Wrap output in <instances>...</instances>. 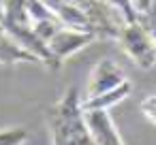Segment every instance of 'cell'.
I'll return each mask as SVG.
<instances>
[{"label": "cell", "mask_w": 156, "mask_h": 145, "mask_svg": "<svg viewBox=\"0 0 156 145\" xmlns=\"http://www.w3.org/2000/svg\"><path fill=\"white\" fill-rule=\"evenodd\" d=\"M28 141V130L24 126L0 128V145H24Z\"/></svg>", "instance_id": "cell-9"}, {"label": "cell", "mask_w": 156, "mask_h": 145, "mask_svg": "<svg viewBox=\"0 0 156 145\" xmlns=\"http://www.w3.org/2000/svg\"><path fill=\"white\" fill-rule=\"evenodd\" d=\"M17 62H32V64H41L39 58H34L30 51H26L20 43H15L5 28L0 26V64H17Z\"/></svg>", "instance_id": "cell-7"}, {"label": "cell", "mask_w": 156, "mask_h": 145, "mask_svg": "<svg viewBox=\"0 0 156 145\" xmlns=\"http://www.w3.org/2000/svg\"><path fill=\"white\" fill-rule=\"evenodd\" d=\"M133 92V83L126 79L122 85L105 92V94H98V96H92V98H81V109L83 111H94V109H111L115 105H120L122 100H126Z\"/></svg>", "instance_id": "cell-6"}, {"label": "cell", "mask_w": 156, "mask_h": 145, "mask_svg": "<svg viewBox=\"0 0 156 145\" xmlns=\"http://www.w3.org/2000/svg\"><path fill=\"white\" fill-rule=\"evenodd\" d=\"M107 5L120 15V19L124 24H133L137 22V9L133 0H107Z\"/></svg>", "instance_id": "cell-8"}, {"label": "cell", "mask_w": 156, "mask_h": 145, "mask_svg": "<svg viewBox=\"0 0 156 145\" xmlns=\"http://www.w3.org/2000/svg\"><path fill=\"white\" fill-rule=\"evenodd\" d=\"M98 41L96 34L92 32H83V30H75V28H66L62 26L60 30H56L49 39H47V49H49V56H51V64H54V71H60L62 64L75 56L77 51L86 49L90 43Z\"/></svg>", "instance_id": "cell-3"}, {"label": "cell", "mask_w": 156, "mask_h": 145, "mask_svg": "<svg viewBox=\"0 0 156 145\" xmlns=\"http://www.w3.org/2000/svg\"><path fill=\"white\" fill-rule=\"evenodd\" d=\"M86 124L90 130V136L94 145H126L113 124V117L109 109H94V111H83Z\"/></svg>", "instance_id": "cell-4"}, {"label": "cell", "mask_w": 156, "mask_h": 145, "mask_svg": "<svg viewBox=\"0 0 156 145\" xmlns=\"http://www.w3.org/2000/svg\"><path fill=\"white\" fill-rule=\"evenodd\" d=\"M115 41L126 58L141 71H152L156 66V41L139 22L122 24Z\"/></svg>", "instance_id": "cell-2"}, {"label": "cell", "mask_w": 156, "mask_h": 145, "mask_svg": "<svg viewBox=\"0 0 156 145\" xmlns=\"http://www.w3.org/2000/svg\"><path fill=\"white\" fill-rule=\"evenodd\" d=\"M139 111H141L143 119H147L152 126H156V94H147L139 102Z\"/></svg>", "instance_id": "cell-10"}, {"label": "cell", "mask_w": 156, "mask_h": 145, "mask_svg": "<svg viewBox=\"0 0 156 145\" xmlns=\"http://www.w3.org/2000/svg\"><path fill=\"white\" fill-rule=\"evenodd\" d=\"M133 2H135L137 13H143V11H147V9L152 7V2H154V0H133Z\"/></svg>", "instance_id": "cell-11"}, {"label": "cell", "mask_w": 156, "mask_h": 145, "mask_svg": "<svg viewBox=\"0 0 156 145\" xmlns=\"http://www.w3.org/2000/svg\"><path fill=\"white\" fill-rule=\"evenodd\" d=\"M124 81H126L124 71H122L113 60L105 58V60H101V62L92 68V73H90V81H88V94H86V98H92V96L105 94V92H109V90L122 85Z\"/></svg>", "instance_id": "cell-5"}, {"label": "cell", "mask_w": 156, "mask_h": 145, "mask_svg": "<svg viewBox=\"0 0 156 145\" xmlns=\"http://www.w3.org/2000/svg\"><path fill=\"white\" fill-rule=\"evenodd\" d=\"M45 122L49 128L51 145H94L77 85H69L60 100L45 109Z\"/></svg>", "instance_id": "cell-1"}]
</instances>
